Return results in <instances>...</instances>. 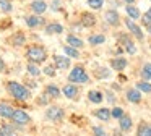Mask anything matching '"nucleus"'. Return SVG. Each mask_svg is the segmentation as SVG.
<instances>
[{
    "instance_id": "13",
    "label": "nucleus",
    "mask_w": 151,
    "mask_h": 136,
    "mask_svg": "<svg viewBox=\"0 0 151 136\" xmlns=\"http://www.w3.org/2000/svg\"><path fill=\"white\" fill-rule=\"evenodd\" d=\"M42 29H44V34L47 36H57L63 32V26L59 21H47V24Z\"/></svg>"
},
{
    "instance_id": "10",
    "label": "nucleus",
    "mask_w": 151,
    "mask_h": 136,
    "mask_svg": "<svg viewBox=\"0 0 151 136\" xmlns=\"http://www.w3.org/2000/svg\"><path fill=\"white\" fill-rule=\"evenodd\" d=\"M28 8L31 10V13L34 15H44L49 10V5L46 3V0H31Z\"/></svg>"
},
{
    "instance_id": "44",
    "label": "nucleus",
    "mask_w": 151,
    "mask_h": 136,
    "mask_svg": "<svg viewBox=\"0 0 151 136\" xmlns=\"http://www.w3.org/2000/svg\"><path fill=\"white\" fill-rule=\"evenodd\" d=\"M120 2H124L125 5H128V3H135L137 0H120Z\"/></svg>"
},
{
    "instance_id": "39",
    "label": "nucleus",
    "mask_w": 151,
    "mask_h": 136,
    "mask_svg": "<svg viewBox=\"0 0 151 136\" xmlns=\"http://www.w3.org/2000/svg\"><path fill=\"white\" fill-rule=\"evenodd\" d=\"M50 10L60 11V10H62V0H52V2H50Z\"/></svg>"
},
{
    "instance_id": "25",
    "label": "nucleus",
    "mask_w": 151,
    "mask_h": 136,
    "mask_svg": "<svg viewBox=\"0 0 151 136\" xmlns=\"http://www.w3.org/2000/svg\"><path fill=\"white\" fill-rule=\"evenodd\" d=\"M88 42L91 45H101L106 42V36L104 34H99V32H96V34H91L88 37Z\"/></svg>"
},
{
    "instance_id": "17",
    "label": "nucleus",
    "mask_w": 151,
    "mask_h": 136,
    "mask_svg": "<svg viewBox=\"0 0 151 136\" xmlns=\"http://www.w3.org/2000/svg\"><path fill=\"white\" fill-rule=\"evenodd\" d=\"M127 65H128V62L125 60L124 57H114L111 60V67H112V70H115V71H124L125 68H127Z\"/></svg>"
},
{
    "instance_id": "26",
    "label": "nucleus",
    "mask_w": 151,
    "mask_h": 136,
    "mask_svg": "<svg viewBox=\"0 0 151 136\" xmlns=\"http://www.w3.org/2000/svg\"><path fill=\"white\" fill-rule=\"evenodd\" d=\"M137 136H151V125L141 122L138 125V130H137Z\"/></svg>"
},
{
    "instance_id": "8",
    "label": "nucleus",
    "mask_w": 151,
    "mask_h": 136,
    "mask_svg": "<svg viewBox=\"0 0 151 136\" xmlns=\"http://www.w3.org/2000/svg\"><path fill=\"white\" fill-rule=\"evenodd\" d=\"M104 21L107 26H112V28H117V26H120V15H119V11L115 8H109L104 11Z\"/></svg>"
},
{
    "instance_id": "47",
    "label": "nucleus",
    "mask_w": 151,
    "mask_h": 136,
    "mask_svg": "<svg viewBox=\"0 0 151 136\" xmlns=\"http://www.w3.org/2000/svg\"><path fill=\"white\" fill-rule=\"evenodd\" d=\"M146 13H148V15L151 16V6H150V8H148V11H146Z\"/></svg>"
},
{
    "instance_id": "3",
    "label": "nucleus",
    "mask_w": 151,
    "mask_h": 136,
    "mask_svg": "<svg viewBox=\"0 0 151 136\" xmlns=\"http://www.w3.org/2000/svg\"><path fill=\"white\" fill-rule=\"evenodd\" d=\"M89 81V76L86 73V70L81 65H76L72 68V71L68 73V83H75V84H85Z\"/></svg>"
},
{
    "instance_id": "5",
    "label": "nucleus",
    "mask_w": 151,
    "mask_h": 136,
    "mask_svg": "<svg viewBox=\"0 0 151 136\" xmlns=\"http://www.w3.org/2000/svg\"><path fill=\"white\" fill-rule=\"evenodd\" d=\"M24 23H26V26L29 29H37V28H44L47 24V19L42 15H34V13H31V15L24 16Z\"/></svg>"
},
{
    "instance_id": "15",
    "label": "nucleus",
    "mask_w": 151,
    "mask_h": 136,
    "mask_svg": "<svg viewBox=\"0 0 151 136\" xmlns=\"http://www.w3.org/2000/svg\"><path fill=\"white\" fill-rule=\"evenodd\" d=\"M26 41H28V37L23 31H18V32H15V34H12L10 37H8V42H10L13 47H23V45H26Z\"/></svg>"
},
{
    "instance_id": "42",
    "label": "nucleus",
    "mask_w": 151,
    "mask_h": 136,
    "mask_svg": "<svg viewBox=\"0 0 151 136\" xmlns=\"http://www.w3.org/2000/svg\"><path fill=\"white\" fill-rule=\"evenodd\" d=\"M7 70V65H5V60L2 57H0V73H4V71Z\"/></svg>"
},
{
    "instance_id": "38",
    "label": "nucleus",
    "mask_w": 151,
    "mask_h": 136,
    "mask_svg": "<svg viewBox=\"0 0 151 136\" xmlns=\"http://www.w3.org/2000/svg\"><path fill=\"white\" fill-rule=\"evenodd\" d=\"M112 112V117H114V118H122V117L125 115V112H124V109H122V107H114V109L111 110Z\"/></svg>"
},
{
    "instance_id": "6",
    "label": "nucleus",
    "mask_w": 151,
    "mask_h": 136,
    "mask_svg": "<svg viewBox=\"0 0 151 136\" xmlns=\"http://www.w3.org/2000/svg\"><path fill=\"white\" fill-rule=\"evenodd\" d=\"M119 42L125 47V52L130 55H135L137 54V45L133 42V36L132 34H127V32H120L119 34Z\"/></svg>"
},
{
    "instance_id": "41",
    "label": "nucleus",
    "mask_w": 151,
    "mask_h": 136,
    "mask_svg": "<svg viewBox=\"0 0 151 136\" xmlns=\"http://www.w3.org/2000/svg\"><path fill=\"white\" fill-rule=\"evenodd\" d=\"M24 84H29V89H34V87H37V83L34 79H29V78H26V79H24Z\"/></svg>"
},
{
    "instance_id": "21",
    "label": "nucleus",
    "mask_w": 151,
    "mask_h": 136,
    "mask_svg": "<svg viewBox=\"0 0 151 136\" xmlns=\"http://www.w3.org/2000/svg\"><path fill=\"white\" fill-rule=\"evenodd\" d=\"M93 115L96 117V118H99L101 120V122H109V120H111V117H112V112L109 109H98V110H94V112H93Z\"/></svg>"
},
{
    "instance_id": "14",
    "label": "nucleus",
    "mask_w": 151,
    "mask_h": 136,
    "mask_svg": "<svg viewBox=\"0 0 151 136\" xmlns=\"http://www.w3.org/2000/svg\"><path fill=\"white\" fill-rule=\"evenodd\" d=\"M52 60H54V65L57 67V70L65 71L70 68V57H67L65 54L63 55H57V54L52 55Z\"/></svg>"
},
{
    "instance_id": "23",
    "label": "nucleus",
    "mask_w": 151,
    "mask_h": 136,
    "mask_svg": "<svg viewBox=\"0 0 151 136\" xmlns=\"http://www.w3.org/2000/svg\"><path fill=\"white\" fill-rule=\"evenodd\" d=\"M26 71H28V74L33 76V78H37L41 73H42V70L39 68V65L33 63V62H28V63H26Z\"/></svg>"
},
{
    "instance_id": "36",
    "label": "nucleus",
    "mask_w": 151,
    "mask_h": 136,
    "mask_svg": "<svg viewBox=\"0 0 151 136\" xmlns=\"http://www.w3.org/2000/svg\"><path fill=\"white\" fill-rule=\"evenodd\" d=\"M96 71H98V73H96L94 76L98 78V79H106V78H109V76H111V71H109L107 68H104V67L98 68Z\"/></svg>"
},
{
    "instance_id": "28",
    "label": "nucleus",
    "mask_w": 151,
    "mask_h": 136,
    "mask_svg": "<svg viewBox=\"0 0 151 136\" xmlns=\"http://www.w3.org/2000/svg\"><path fill=\"white\" fill-rule=\"evenodd\" d=\"M0 136H17V133H15V126L8 125V123L2 125L0 126Z\"/></svg>"
},
{
    "instance_id": "22",
    "label": "nucleus",
    "mask_w": 151,
    "mask_h": 136,
    "mask_svg": "<svg viewBox=\"0 0 151 136\" xmlns=\"http://www.w3.org/2000/svg\"><path fill=\"white\" fill-rule=\"evenodd\" d=\"M13 113H15V109H13V107H10L8 104H0V117H2V118L12 120Z\"/></svg>"
},
{
    "instance_id": "27",
    "label": "nucleus",
    "mask_w": 151,
    "mask_h": 136,
    "mask_svg": "<svg viewBox=\"0 0 151 136\" xmlns=\"http://www.w3.org/2000/svg\"><path fill=\"white\" fill-rule=\"evenodd\" d=\"M63 54H65L67 57H70V58H80V49L72 47V45L67 44L65 47H63Z\"/></svg>"
},
{
    "instance_id": "29",
    "label": "nucleus",
    "mask_w": 151,
    "mask_h": 136,
    "mask_svg": "<svg viewBox=\"0 0 151 136\" xmlns=\"http://www.w3.org/2000/svg\"><path fill=\"white\" fill-rule=\"evenodd\" d=\"M88 99L91 100L93 104H101L102 99H104V96H102V92H99V91H89Z\"/></svg>"
},
{
    "instance_id": "45",
    "label": "nucleus",
    "mask_w": 151,
    "mask_h": 136,
    "mask_svg": "<svg viewBox=\"0 0 151 136\" xmlns=\"http://www.w3.org/2000/svg\"><path fill=\"white\" fill-rule=\"evenodd\" d=\"M145 28H146V32H148V34H151V24L145 26Z\"/></svg>"
},
{
    "instance_id": "18",
    "label": "nucleus",
    "mask_w": 151,
    "mask_h": 136,
    "mask_svg": "<svg viewBox=\"0 0 151 136\" xmlns=\"http://www.w3.org/2000/svg\"><path fill=\"white\" fill-rule=\"evenodd\" d=\"M125 13H127V16L132 18V19H140L141 18L140 8H138L135 3H128V5H125Z\"/></svg>"
},
{
    "instance_id": "24",
    "label": "nucleus",
    "mask_w": 151,
    "mask_h": 136,
    "mask_svg": "<svg viewBox=\"0 0 151 136\" xmlns=\"http://www.w3.org/2000/svg\"><path fill=\"white\" fill-rule=\"evenodd\" d=\"M132 118L128 115H124L122 118H119V128H120V131H130L132 130Z\"/></svg>"
},
{
    "instance_id": "40",
    "label": "nucleus",
    "mask_w": 151,
    "mask_h": 136,
    "mask_svg": "<svg viewBox=\"0 0 151 136\" xmlns=\"http://www.w3.org/2000/svg\"><path fill=\"white\" fill-rule=\"evenodd\" d=\"M141 23H143V26H148V24H151V16L148 15V13H145V15H141Z\"/></svg>"
},
{
    "instance_id": "43",
    "label": "nucleus",
    "mask_w": 151,
    "mask_h": 136,
    "mask_svg": "<svg viewBox=\"0 0 151 136\" xmlns=\"http://www.w3.org/2000/svg\"><path fill=\"white\" fill-rule=\"evenodd\" d=\"M107 97H109V99H107L109 102H114V100H115V99H114V96H112L111 92H107Z\"/></svg>"
},
{
    "instance_id": "30",
    "label": "nucleus",
    "mask_w": 151,
    "mask_h": 136,
    "mask_svg": "<svg viewBox=\"0 0 151 136\" xmlns=\"http://www.w3.org/2000/svg\"><path fill=\"white\" fill-rule=\"evenodd\" d=\"M104 2H106V0H86L88 6L93 10V11H99V10H102V6H104Z\"/></svg>"
},
{
    "instance_id": "16",
    "label": "nucleus",
    "mask_w": 151,
    "mask_h": 136,
    "mask_svg": "<svg viewBox=\"0 0 151 136\" xmlns=\"http://www.w3.org/2000/svg\"><path fill=\"white\" fill-rule=\"evenodd\" d=\"M44 92H46L50 99H59V97L62 96V89H59V86L54 84V83L46 84V86H44Z\"/></svg>"
},
{
    "instance_id": "37",
    "label": "nucleus",
    "mask_w": 151,
    "mask_h": 136,
    "mask_svg": "<svg viewBox=\"0 0 151 136\" xmlns=\"http://www.w3.org/2000/svg\"><path fill=\"white\" fill-rule=\"evenodd\" d=\"M91 131H93V136H107L106 130L102 128V126H99V125L93 126V128H91Z\"/></svg>"
},
{
    "instance_id": "2",
    "label": "nucleus",
    "mask_w": 151,
    "mask_h": 136,
    "mask_svg": "<svg viewBox=\"0 0 151 136\" xmlns=\"http://www.w3.org/2000/svg\"><path fill=\"white\" fill-rule=\"evenodd\" d=\"M24 57H26L28 62H33V63H44V62L47 60V57H49V54H47L46 47L41 44H31L28 45L26 52H24Z\"/></svg>"
},
{
    "instance_id": "46",
    "label": "nucleus",
    "mask_w": 151,
    "mask_h": 136,
    "mask_svg": "<svg viewBox=\"0 0 151 136\" xmlns=\"http://www.w3.org/2000/svg\"><path fill=\"white\" fill-rule=\"evenodd\" d=\"M114 136H122L120 133H117V131H114Z\"/></svg>"
},
{
    "instance_id": "33",
    "label": "nucleus",
    "mask_w": 151,
    "mask_h": 136,
    "mask_svg": "<svg viewBox=\"0 0 151 136\" xmlns=\"http://www.w3.org/2000/svg\"><path fill=\"white\" fill-rule=\"evenodd\" d=\"M137 87L141 91V92H146V94L151 92V83H150V81H146V79L138 81V83H137Z\"/></svg>"
},
{
    "instance_id": "20",
    "label": "nucleus",
    "mask_w": 151,
    "mask_h": 136,
    "mask_svg": "<svg viewBox=\"0 0 151 136\" xmlns=\"http://www.w3.org/2000/svg\"><path fill=\"white\" fill-rule=\"evenodd\" d=\"M67 44L72 45V47H76V49H83L85 47V41L81 37L75 34H67Z\"/></svg>"
},
{
    "instance_id": "7",
    "label": "nucleus",
    "mask_w": 151,
    "mask_h": 136,
    "mask_svg": "<svg viewBox=\"0 0 151 136\" xmlns=\"http://www.w3.org/2000/svg\"><path fill=\"white\" fill-rule=\"evenodd\" d=\"M44 115H46V118L49 120V122H62L65 112H63V109L59 105H47Z\"/></svg>"
},
{
    "instance_id": "4",
    "label": "nucleus",
    "mask_w": 151,
    "mask_h": 136,
    "mask_svg": "<svg viewBox=\"0 0 151 136\" xmlns=\"http://www.w3.org/2000/svg\"><path fill=\"white\" fill-rule=\"evenodd\" d=\"M124 24L127 26V29L128 31H130V34L133 36L135 39H137V41H140V42H143L145 41V34H143V29L140 28V26L137 24V23H135V19H132V18H125L124 19Z\"/></svg>"
},
{
    "instance_id": "12",
    "label": "nucleus",
    "mask_w": 151,
    "mask_h": 136,
    "mask_svg": "<svg viewBox=\"0 0 151 136\" xmlns=\"http://www.w3.org/2000/svg\"><path fill=\"white\" fill-rule=\"evenodd\" d=\"M78 21L83 24V28H94L96 23H98V18H96L94 13H91V11H81Z\"/></svg>"
},
{
    "instance_id": "34",
    "label": "nucleus",
    "mask_w": 151,
    "mask_h": 136,
    "mask_svg": "<svg viewBox=\"0 0 151 136\" xmlns=\"http://www.w3.org/2000/svg\"><path fill=\"white\" fill-rule=\"evenodd\" d=\"M141 78L146 81H151V63H145L143 68H141Z\"/></svg>"
},
{
    "instance_id": "35",
    "label": "nucleus",
    "mask_w": 151,
    "mask_h": 136,
    "mask_svg": "<svg viewBox=\"0 0 151 136\" xmlns=\"http://www.w3.org/2000/svg\"><path fill=\"white\" fill-rule=\"evenodd\" d=\"M42 73L49 78H54L57 74V67L55 65H46V67L42 68Z\"/></svg>"
},
{
    "instance_id": "11",
    "label": "nucleus",
    "mask_w": 151,
    "mask_h": 136,
    "mask_svg": "<svg viewBox=\"0 0 151 136\" xmlns=\"http://www.w3.org/2000/svg\"><path fill=\"white\" fill-rule=\"evenodd\" d=\"M62 94L70 100H78V96H80V87L76 86L75 83H68L62 87Z\"/></svg>"
},
{
    "instance_id": "19",
    "label": "nucleus",
    "mask_w": 151,
    "mask_h": 136,
    "mask_svg": "<svg viewBox=\"0 0 151 136\" xmlns=\"http://www.w3.org/2000/svg\"><path fill=\"white\" fill-rule=\"evenodd\" d=\"M127 100L132 104H138L141 100V91L138 87H130L127 91Z\"/></svg>"
},
{
    "instance_id": "9",
    "label": "nucleus",
    "mask_w": 151,
    "mask_h": 136,
    "mask_svg": "<svg viewBox=\"0 0 151 136\" xmlns=\"http://www.w3.org/2000/svg\"><path fill=\"white\" fill-rule=\"evenodd\" d=\"M12 122H13L15 125H18V126H23V125H28V123L31 122V117H29V113H28L26 110L15 109V113H13V117H12Z\"/></svg>"
},
{
    "instance_id": "32",
    "label": "nucleus",
    "mask_w": 151,
    "mask_h": 136,
    "mask_svg": "<svg viewBox=\"0 0 151 136\" xmlns=\"http://www.w3.org/2000/svg\"><path fill=\"white\" fill-rule=\"evenodd\" d=\"M0 11L7 13V15L13 11V3H12V0H0Z\"/></svg>"
},
{
    "instance_id": "1",
    "label": "nucleus",
    "mask_w": 151,
    "mask_h": 136,
    "mask_svg": "<svg viewBox=\"0 0 151 136\" xmlns=\"http://www.w3.org/2000/svg\"><path fill=\"white\" fill-rule=\"evenodd\" d=\"M5 87H7V92L10 94L13 99L20 100V102H28L31 99V91L28 86L18 83V81H7L5 83Z\"/></svg>"
},
{
    "instance_id": "31",
    "label": "nucleus",
    "mask_w": 151,
    "mask_h": 136,
    "mask_svg": "<svg viewBox=\"0 0 151 136\" xmlns=\"http://www.w3.org/2000/svg\"><path fill=\"white\" fill-rule=\"evenodd\" d=\"M36 105H39V107H47V105H50V97L47 96L46 92H42L41 96L36 97Z\"/></svg>"
}]
</instances>
